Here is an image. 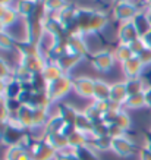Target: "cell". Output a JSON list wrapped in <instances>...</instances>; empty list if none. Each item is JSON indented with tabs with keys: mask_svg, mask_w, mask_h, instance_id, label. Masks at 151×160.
Returning a JSON list of instances; mask_svg holds the SVG:
<instances>
[{
	"mask_svg": "<svg viewBox=\"0 0 151 160\" xmlns=\"http://www.w3.org/2000/svg\"><path fill=\"white\" fill-rule=\"evenodd\" d=\"M141 10L138 8L137 3L129 2V3H116L113 6V18L116 21H119L120 24L122 22H129L132 21Z\"/></svg>",
	"mask_w": 151,
	"mask_h": 160,
	"instance_id": "6da1fadb",
	"label": "cell"
},
{
	"mask_svg": "<svg viewBox=\"0 0 151 160\" xmlns=\"http://www.w3.org/2000/svg\"><path fill=\"white\" fill-rule=\"evenodd\" d=\"M71 87H73V82L66 75H63L62 78H59V79L49 84V87L46 90V94L50 98V102H54V100L60 98L62 96H65L71 90Z\"/></svg>",
	"mask_w": 151,
	"mask_h": 160,
	"instance_id": "7a4b0ae2",
	"label": "cell"
},
{
	"mask_svg": "<svg viewBox=\"0 0 151 160\" xmlns=\"http://www.w3.org/2000/svg\"><path fill=\"white\" fill-rule=\"evenodd\" d=\"M44 35H46V28L44 22L38 21H25V40L29 43L41 44Z\"/></svg>",
	"mask_w": 151,
	"mask_h": 160,
	"instance_id": "3957f363",
	"label": "cell"
},
{
	"mask_svg": "<svg viewBox=\"0 0 151 160\" xmlns=\"http://www.w3.org/2000/svg\"><path fill=\"white\" fill-rule=\"evenodd\" d=\"M91 62H93L95 69L101 71V72H106V71L112 68L113 63H114V54L112 52H109V50H103V52L93 54Z\"/></svg>",
	"mask_w": 151,
	"mask_h": 160,
	"instance_id": "277c9868",
	"label": "cell"
},
{
	"mask_svg": "<svg viewBox=\"0 0 151 160\" xmlns=\"http://www.w3.org/2000/svg\"><path fill=\"white\" fill-rule=\"evenodd\" d=\"M44 28L46 32L53 35L54 38H60L66 34V27L62 24V21L59 19L56 15H49L46 21H44Z\"/></svg>",
	"mask_w": 151,
	"mask_h": 160,
	"instance_id": "5b68a950",
	"label": "cell"
},
{
	"mask_svg": "<svg viewBox=\"0 0 151 160\" xmlns=\"http://www.w3.org/2000/svg\"><path fill=\"white\" fill-rule=\"evenodd\" d=\"M137 38H139V35L137 32V28L132 24V21L122 22L119 25V28H117V40H119L120 44H129Z\"/></svg>",
	"mask_w": 151,
	"mask_h": 160,
	"instance_id": "8992f818",
	"label": "cell"
},
{
	"mask_svg": "<svg viewBox=\"0 0 151 160\" xmlns=\"http://www.w3.org/2000/svg\"><path fill=\"white\" fill-rule=\"evenodd\" d=\"M109 25V15L103 10H95L94 9V15L90 28H88V34H100L101 31L107 28Z\"/></svg>",
	"mask_w": 151,
	"mask_h": 160,
	"instance_id": "52a82bcc",
	"label": "cell"
},
{
	"mask_svg": "<svg viewBox=\"0 0 151 160\" xmlns=\"http://www.w3.org/2000/svg\"><path fill=\"white\" fill-rule=\"evenodd\" d=\"M132 24L137 28L138 35L144 38L151 31V15L148 12H139V13L132 19Z\"/></svg>",
	"mask_w": 151,
	"mask_h": 160,
	"instance_id": "ba28073f",
	"label": "cell"
},
{
	"mask_svg": "<svg viewBox=\"0 0 151 160\" xmlns=\"http://www.w3.org/2000/svg\"><path fill=\"white\" fill-rule=\"evenodd\" d=\"M94 85L95 81L90 79V78H78L73 81V88L82 97H91L94 96Z\"/></svg>",
	"mask_w": 151,
	"mask_h": 160,
	"instance_id": "9c48e42d",
	"label": "cell"
},
{
	"mask_svg": "<svg viewBox=\"0 0 151 160\" xmlns=\"http://www.w3.org/2000/svg\"><path fill=\"white\" fill-rule=\"evenodd\" d=\"M69 53L73 54H79V56H85L87 54V44L84 40L82 35H72L66 43Z\"/></svg>",
	"mask_w": 151,
	"mask_h": 160,
	"instance_id": "30bf717a",
	"label": "cell"
},
{
	"mask_svg": "<svg viewBox=\"0 0 151 160\" xmlns=\"http://www.w3.org/2000/svg\"><path fill=\"white\" fill-rule=\"evenodd\" d=\"M78 9L76 6L73 5V3H68V5L65 6L63 9L60 10L56 16H57L59 19L62 21V24L68 28L69 25H72L75 22V18H76V13H78Z\"/></svg>",
	"mask_w": 151,
	"mask_h": 160,
	"instance_id": "8fae6325",
	"label": "cell"
},
{
	"mask_svg": "<svg viewBox=\"0 0 151 160\" xmlns=\"http://www.w3.org/2000/svg\"><path fill=\"white\" fill-rule=\"evenodd\" d=\"M112 148L116 151L119 156H131L134 153V144L131 141H128L123 137L119 138H113L112 141Z\"/></svg>",
	"mask_w": 151,
	"mask_h": 160,
	"instance_id": "7c38bea8",
	"label": "cell"
},
{
	"mask_svg": "<svg viewBox=\"0 0 151 160\" xmlns=\"http://www.w3.org/2000/svg\"><path fill=\"white\" fill-rule=\"evenodd\" d=\"M16 49L19 50L22 58H32V56H40L41 54V46L35 43H29L27 40L24 41H18Z\"/></svg>",
	"mask_w": 151,
	"mask_h": 160,
	"instance_id": "4fadbf2b",
	"label": "cell"
},
{
	"mask_svg": "<svg viewBox=\"0 0 151 160\" xmlns=\"http://www.w3.org/2000/svg\"><path fill=\"white\" fill-rule=\"evenodd\" d=\"M22 65L31 71L32 73H41L43 69L46 68V60L43 59V56H32V58H22Z\"/></svg>",
	"mask_w": 151,
	"mask_h": 160,
	"instance_id": "5bb4252c",
	"label": "cell"
},
{
	"mask_svg": "<svg viewBox=\"0 0 151 160\" xmlns=\"http://www.w3.org/2000/svg\"><path fill=\"white\" fill-rule=\"evenodd\" d=\"M122 66H123L125 73H126L129 78H137L138 75H139V72H141V69L144 65H142V62L138 59V56H134V58H131L129 60L123 62Z\"/></svg>",
	"mask_w": 151,
	"mask_h": 160,
	"instance_id": "9a60e30c",
	"label": "cell"
},
{
	"mask_svg": "<svg viewBox=\"0 0 151 160\" xmlns=\"http://www.w3.org/2000/svg\"><path fill=\"white\" fill-rule=\"evenodd\" d=\"M35 6H37V2H35V0H18V3L15 6V10L18 12L19 18L27 19V18H29L31 13L34 12Z\"/></svg>",
	"mask_w": 151,
	"mask_h": 160,
	"instance_id": "2e32d148",
	"label": "cell"
},
{
	"mask_svg": "<svg viewBox=\"0 0 151 160\" xmlns=\"http://www.w3.org/2000/svg\"><path fill=\"white\" fill-rule=\"evenodd\" d=\"M84 56H79V54H73V53H66L65 56H62V58L59 59L57 65L60 66V69L63 71V72H66V71H69V69H72L73 66H76L78 65V62H81Z\"/></svg>",
	"mask_w": 151,
	"mask_h": 160,
	"instance_id": "e0dca14e",
	"label": "cell"
},
{
	"mask_svg": "<svg viewBox=\"0 0 151 160\" xmlns=\"http://www.w3.org/2000/svg\"><path fill=\"white\" fill-rule=\"evenodd\" d=\"M129 94H128V90H126V84H114L110 87V100L116 103H123L126 102Z\"/></svg>",
	"mask_w": 151,
	"mask_h": 160,
	"instance_id": "ac0fdd59",
	"label": "cell"
},
{
	"mask_svg": "<svg viewBox=\"0 0 151 160\" xmlns=\"http://www.w3.org/2000/svg\"><path fill=\"white\" fill-rule=\"evenodd\" d=\"M44 75V78L47 79V82H53V81H56V79H59V78L63 77V71L60 69V66H59L56 62L53 63H47L46 65V68L43 69V72H41Z\"/></svg>",
	"mask_w": 151,
	"mask_h": 160,
	"instance_id": "d6986e66",
	"label": "cell"
},
{
	"mask_svg": "<svg viewBox=\"0 0 151 160\" xmlns=\"http://www.w3.org/2000/svg\"><path fill=\"white\" fill-rule=\"evenodd\" d=\"M94 98H97V102L103 100H110V85H107L103 81H95L94 85Z\"/></svg>",
	"mask_w": 151,
	"mask_h": 160,
	"instance_id": "ffe728a7",
	"label": "cell"
},
{
	"mask_svg": "<svg viewBox=\"0 0 151 160\" xmlns=\"http://www.w3.org/2000/svg\"><path fill=\"white\" fill-rule=\"evenodd\" d=\"M22 138V134L21 131L18 129H15L12 126H6L5 132H3V135H2V140L5 141V142H9V144H18V141Z\"/></svg>",
	"mask_w": 151,
	"mask_h": 160,
	"instance_id": "44dd1931",
	"label": "cell"
},
{
	"mask_svg": "<svg viewBox=\"0 0 151 160\" xmlns=\"http://www.w3.org/2000/svg\"><path fill=\"white\" fill-rule=\"evenodd\" d=\"M114 56H116L120 62H126V60H129L131 58H134V53L131 52V49H129V46L128 44H117L116 49H114Z\"/></svg>",
	"mask_w": 151,
	"mask_h": 160,
	"instance_id": "7402d4cb",
	"label": "cell"
},
{
	"mask_svg": "<svg viewBox=\"0 0 151 160\" xmlns=\"http://www.w3.org/2000/svg\"><path fill=\"white\" fill-rule=\"evenodd\" d=\"M66 5H68L66 0H46L44 2V6H46L49 15H57Z\"/></svg>",
	"mask_w": 151,
	"mask_h": 160,
	"instance_id": "603a6c76",
	"label": "cell"
},
{
	"mask_svg": "<svg viewBox=\"0 0 151 160\" xmlns=\"http://www.w3.org/2000/svg\"><path fill=\"white\" fill-rule=\"evenodd\" d=\"M16 46H18V41H16L12 35L7 34L6 31L0 32V49L13 50V49H16Z\"/></svg>",
	"mask_w": 151,
	"mask_h": 160,
	"instance_id": "cb8c5ba5",
	"label": "cell"
},
{
	"mask_svg": "<svg viewBox=\"0 0 151 160\" xmlns=\"http://www.w3.org/2000/svg\"><path fill=\"white\" fill-rule=\"evenodd\" d=\"M126 84V90L129 96H135V94H141L142 92V82L138 78H129Z\"/></svg>",
	"mask_w": 151,
	"mask_h": 160,
	"instance_id": "d4e9b609",
	"label": "cell"
},
{
	"mask_svg": "<svg viewBox=\"0 0 151 160\" xmlns=\"http://www.w3.org/2000/svg\"><path fill=\"white\" fill-rule=\"evenodd\" d=\"M18 18H19V15H18V12L15 10V8H7L5 12V15H3V18H2V21L5 22L6 27H10V25H13L16 21H18Z\"/></svg>",
	"mask_w": 151,
	"mask_h": 160,
	"instance_id": "484cf974",
	"label": "cell"
},
{
	"mask_svg": "<svg viewBox=\"0 0 151 160\" xmlns=\"http://www.w3.org/2000/svg\"><path fill=\"white\" fill-rule=\"evenodd\" d=\"M129 46V49H131V52L134 53V56H139V54L144 52V50L147 49V46H145V41H144V38H137V40H134L132 43L128 44Z\"/></svg>",
	"mask_w": 151,
	"mask_h": 160,
	"instance_id": "4316f807",
	"label": "cell"
},
{
	"mask_svg": "<svg viewBox=\"0 0 151 160\" xmlns=\"http://www.w3.org/2000/svg\"><path fill=\"white\" fill-rule=\"evenodd\" d=\"M75 154H76L78 160H98L97 156L94 154V153L90 150V148H87L85 146H84V147H79V148H76Z\"/></svg>",
	"mask_w": 151,
	"mask_h": 160,
	"instance_id": "83f0119b",
	"label": "cell"
},
{
	"mask_svg": "<svg viewBox=\"0 0 151 160\" xmlns=\"http://www.w3.org/2000/svg\"><path fill=\"white\" fill-rule=\"evenodd\" d=\"M126 103L134 109H139L145 104V97H144V92L141 94H135V96H129L126 100Z\"/></svg>",
	"mask_w": 151,
	"mask_h": 160,
	"instance_id": "f1b7e54d",
	"label": "cell"
},
{
	"mask_svg": "<svg viewBox=\"0 0 151 160\" xmlns=\"http://www.w3.org/2000/svg\"><path fill=\"white\" fill-rule=\"evenodd\" d=\"M117 126H120L122 129H128L129 125H131V121H129V116H128L126 113H123V112H119V115L116 118V122H114Z\"/></svg>",
	"mask_w": 151,
	"mask_h": 160,
	"instance_id": "f546056e",
	"label": "cell"
},
{
	"mask_svg": "<svg viewBox=\"0 0 151 160\" xmlns=\"http://www.w3.org/2000/svg\"><path fill=\"white\" fill-rule=\"evenodd\" d=\"M46 118H47V110L46 109H34V125L44 123Z\"/></svg>",
	"mask_w": 151,
	"mask_h": 160,
	"instance_id": "4dcf8cb0",
	"label": "cell"
},
{
	"mask_svg": "<svg viewBox=\"0 0 151 160\" xmlns=\"http://www.w3.org/2000/svg\"><path fill=\"white\" fill-rule=\"evenodd\" d=\"M138 59L142 62V65H144V66H145V65H150V63H151V49H148V47H147V49L144 50L139 56H138Z\"/></svg>",
	"mask_w": 151,
	"mask_h": 160,
	"instance_id": "1f68e13d",
	"label": "cell"
},
{
	"mask_svg": "<svg viewBox=\"0 0 151 160\" xmlns=\"http://www.w3.org/2000/svg\"><path fill=\"white\" fill-rule=\"evenodd\" d=\"M9 66L6 65V62L3 60V59H0V79H3V78H6L7 75H9Z\"/></svg>",
	"mask_w": 151,
	"mask_h": 160,
	"instance_id": "d6a6232c",
	"label": "cell"
},
{
	"mask_svg": "<svg viewBox=\"0 0 151 160\" xmlns=\"http://www.w3.org/2000/svg\"><path fill=\"white\" fill-rule=\"evenodd\" d=\"M144 97H145V104L151 107V87L148 88L145 92H144Z\"/></svg>",
	"mask_w": 151,
	"mask_h": 160,
	"instance_id": "836d02e7",
	"label": "cell"
},
{
	"mask_svg": "<svg viewBox=\"0 0 151 160\" xmlns=\"http://www.w3.org/2000/svg\"><path fill=\"white\" fill-rule=\"evenodd\" d=\"M144 41H145V46H147V47H148V49H151V31L145 35V37H144Z\"/></svg>",
	"mask_w": 151,
	"mask_h": 160,
	"instance_id": "e575fe53",
	"label": "cell"
},
{
	"mask_svg": "<svg viewBox=\"0 0 151 160\" xmlns=\"http://www.w3.org/2000/svg\"><path fill=\"white\" fill-rule=\"evenodd\" d=\"M12 2H13V0H0V5L6 6V8H10V5H12Z\"/></svg>",
	"mask_w": 151,
	"mask_h": 160,
	"instance_id": "d590c367",
	"label": "cell"
},
{
	"mask_svg": "<svg viewBox=\"0 0 151 160\" xmlns=\"http://www.w3.org/2000/svg\"><path fill=\"white\" fill-rule=\"evenodd\" d=\"M6 9H7V8H6V6H3V5H0V19H2V18H3V15H5Z\"/></svg>",
	"mask_w": 151,
	"mask_h": 160,
	"instance_id": "8d00e7d4",
	"label": "cell"
},
{
	"mask_svg": "<svg viewBox=\"0 0 151 160\" xmlns=\"http://www.w3.org/2000/svg\"><path fill=\"white\" fill-rule=\"evenodd\" d=\"M5 29H6V25H5V22H3V21L0 19V32H3Z\"/></svg>",
	"mask_w": 151,
	"mask_h": 160,
	"instance_id": "74e56055",
	"label": "cell"
},
{
	"mask_svg": "<svg viewBox=\"0 0 151 160\" xmlns=\"http://www.w3.org/2000/svg\"><path fill=\"white\" fill-rule=\"evenodd\" d=\"M147 12L151 15V0H147Z\"/></svg>",
	"mask_w": 151,
	"mask_h": 160,
	"instance_id": "f35d334b",
	"label": "cell"
},
{
	"mask_svg": "<svg viewBox=\"0 0 151 160\" xmlns=\"http://www.w3.org/2000/svg\"><path fill=\"white\" fill-rule=\"evenodd\" d=\"M113 2L116 5V3H129V2H134V0H113Z\"/></svg>",
	"mask_w": 151,
	"mask_h": 160,
	"instance_id": "ab89813d",
	"label": "cell"
},
{
	"mask_svg": "<svg viewBox=\"0 0 151 160\" xmlns=\"http://www.w3.org/2000/svg\"><path fill=\"white\" fill-rule=\"evenodd\" d=\"M35 2H44V0H35Z\"/></svg>",
	"mask_w": 151,
	"mask_h": 160,
	"instance_id": "60d3db41",
	"label": "cell"
}]
</instances>
